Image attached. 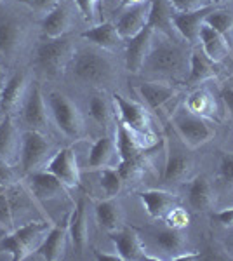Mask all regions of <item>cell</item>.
Listing matches in <instances>:
<instances>
[{
	"mask_svg": "<svg viewBox=\"0 0 233 261\" xmlns=\"http://www.w3.org/2000/svg\"><path fill=\"white\" fill-rule=\"evenodd\" d=\"M70 71L75 81L94 87L110 84L115 75L112 60L105 54L103 49L96 45L75 50L70 61Z\"/></svg>",
	"mask_w": 233,
	"mask_h": 261,
	"instance_id": "6da1fadb",
	"label": "cell"
},
{
	"mask_svg": "<svg viewBox=\"0 0 233 261\" xmlns=\"http://www.w3.org/2000/svg\"><path fill=\"white\" fill-rule=\"evenodd\" d=\"M49 231V223L32 221L19 228L12 230L2 241V249L9 252L14 261L27 259L32 252L39 251L40 244L44 242L45 235Z\"/></svg>",
	"mask_w": 233,
	"mask_h": 261,
	"instance_id": "7a4b0ae2",
	"label": "cell"
},
{
	"mask_svg": "<svg viewBox=\"0 0 233 261\" xmlns=\"http://www.w3.org/2000/svg\"><path fill=\"white\" fill-rule=\"evenodd\" d=\"M49 112L63 134L70 140H80L86 134V120L82 112L68 96L61 92H50Z\"/></svg>",
	"mask_w": 233,
	"mask_h": 261,
	"instance_id": "3957f363",
	"label": "cell"
},
{
	"mask_svg": "<svg viewBox=\"0 0 233 261\" xmlns=\"http://www.w3.org/2000/svg\"><path fill=\"white\" fill-rule=\"evenodd\" d=\"M75 49L70 39L59 37V39H47L37 47L35 65L44 71L47 77H58L70 65Z\"/></svg>",
	"mask_w": 233,
	"mask_h": 261,
	"instance_id": "277c9868",
	"label": "cell"
},
{
	"mask_svg": "<svg viewBox=\"0 0 233 261\" xmlns=\"http://www.w3.org/2000/svg\"><path fill=\"white\" fill-rule=\"evenodd\" d=\"M188 63L190 61L186 60L183 49L177 44H174L172 40L165 39L160 40L159 44L153 42V47H151V53L148 56L145 66L150 68L153 73L172 77V75H179L188 66Z\"/></svg>",
	"mask_w": 233,
	"mask_h": 261,
	"instance_id": "5b68a950",
	"label": "cell"
},
{
	"mask_svg": "<svg viewBox=\"0 0 233 261\" xmlns=\"http://www.w3.org/2000/svg\"><path fill=\"white\" fill-rule=\"evenodd\" d=\"M172 124H174V129L179 134V138L190 148H198V146L213 140L214 136V129L209 125V122L204 117L195 115L188 108L177 110L172 115Z\"/></svg>",
	"mask_w": 233,
	"mask_h": 261,
	"instance_id": "8992f818",
	"label": "cell"
},
{
	"mask_svg": "<svg viewBox=\"0 0 233 261\" xmlns=\"http://www.w3.org/2000/svg\"><path fill=\"white\" fill-rule=\"evenodd\" d=\"M53 143L49 141L47 134H42L39 130H24L21 138V167L24 174L45 167L50 159Z\"/></svg>",
	"mask_w": 233,
	"mask_h": 261,
	"instance_id": "52a82bcc",
	"label": "cell"
},
{
	"mask_svg": "<svg viewBox=\"0 0 233 261\" xmlns=\"http://www.w3.org/2000/svg\"><path fill=\"white\" fill-rule=\"evenodd\" d=\"M113 101H115V107L118 110V117H120L122 124L127 129H131L134 134H138L139 138H143L146 143H153V133H151V120L150 113L143 105L136 103V101H131L124 98L122 94L115 92L113 94Z\"/></svg>",
	"mask_w": 233,
	"mask_h": 261,
	"instance_id": "ba28073f",
	"label": "cell"
},
{
	"mask_svg": "<svg viewBox=\"0 0 233 261\" xmlns=\"http://www.w3.org/2000/svg\"><path fill=\"white\" fill-rule=\"evenodd\" d=\"M21 119L30 130H39L42 134H49V112L45 99L42 96L39 86H33L27 92L23 105H21Z\"/></svg>",
	"mask_w": 233,
	"mask_h": 261,
	"instance_id": "9c48e42d",
	"label": "cell"
},
{
	"mask_svg": "<svg viewBox=\"0 0 233 261\" xmlns=\"http://www.w3.org/2000/svg\"><path fill=\"white\" fill-rule=\"evenodd\" d=\"M155 30L151 27H145L141 32L136 33L134 37L127 39L125 42V65L127 70L138 73L143 70L145 63L148 60L155 42Z\"/></svg>",
	"mask_w": 233,
	"mask_h": 261,
	"instance_id": "30bf717a",
	"label": "cell"
},
{
	"mask_svg": "<svg viewBox=\"0 0 233 261\" xmlns=\"http://www.w3.org/2000/svg\"><path fill=\"white\" fill-rule=\"evenodd\" d=\"M45 171L53 172L66 188H75L80 185V169L73 148L58 150L45 164Z\"/></svg>",
	"mask_w": 233,
	"mask_h": 261,
	"instance_id": "8fae6325",
	"label": "cell"
},
{
	"mask_svg": "<svg viewBox=\"0 0 233 261\" xmlns=\"http://www.w3.org/2000/svg\"><path fill=\"white\" fill-rule=\"evenodd\" d=\"M112 241L115 244V251L120 254L122 261H138V259H159L148 256L139 235L133 228H118L112 231Z\"/></svg>",
	"mask_w": 233,
	"mask_h": 261,
	"instance_id": "7c38bea8",
	"label": "cell"
},
{
	"mask_svg": "<svg viewBox=\"0 0 233 261\" xmlns=\"http://www.w3.org/2000/svg\"><path fill=\"white\" fill-rule=\"evenodd\" d=\"M28 188L37 200H53L68 195L66 187L49 171H35L28 174Z\"/></svg>",
	"mask_w": 233,
	"mask_h": 261,
	"instance_id": "4fadbf2b",
	"label": "cell"
},
{
	"mask_svg": "<svg viewBox=\"0 0 233 261\" xmlns=\"http://www.w3.org/2000/svg\"><path fill=\"white\" fill-rule=\"evenodd\" d=\"M27 40V30L19 21L12 18L0 19V54L12 58L23 49Z\"/></svg>",
	"mask_w": 233,
	"mask_h": 261,
	"instance_id": "5bb4252c",
	"label": "cell"
},
{
	"mask_svg": "<svg viewBox=\"0 0 233 261\" xmlns=\"http://www.w3.org/2000/svg\"><path fill=\"white\" fill-rule=\"evenodd\" d=\"M213 11V7H205L200 11L192 12H174L172 14V24L174 30L188 40L190 44H198V37H200V28L205 23V16Z\"/></svg>",
	"mask_w": 233,
	"mask_h": 261,
	"instance_id": "9a60e30c",
	"label": "cell"
},
{
	"mask_svg": "<svg viewBox=\"0 0 233 261\" xmlns=\"http://www.w3.org/2000/svg\"><path fill=\"white\" fill-rule=\"evenodd\" d=\"M148 18H150V2L129 6V9L118 19L117 30L122 39H131V37L139 33L145 27H148Z\"/></svg>",
	"mask_w": 233,
	"mask_h": 261,
	"instance_id": "2e32d148",
	"label": "cell"
},
{
	"mask_svg": "<svg viewBox=\"0 0 233 261\" xmlns=\"http://www.w3.org/2000/svg\"><path fill=\"white\" fill-rule=\"evenodd\" d=\"M68 235H70V225H68V220H66L47 231L44 242L40 244L37 252L47 261L61 259L66 251V239H68Z\"/></svg>",
	"mask_w": 233,
	"mask_h": 261,
	"instance_id": "e0dca14e",
	"label": "cell"
},
{
	"mask_svg": "<svg viewBox=\"0 0 233 261\" xmlns=\"http://www.w3.org/2000/svg\"><path fill=\"white\" fill-rule=\"evenodd\" d=\"M27 84L28 79L24 71L12 75L4 87L2 99H0V112H4L6 115H12L18 108H21L24 98H27Z\"/></svg>",
	"mask_w": 233,
	"mask_h": 261,
	"instance_id": "ac0fdd59",
	"label": "cell"
},
{
	"mask_svg": "<svg viewBox=\"0 0 233 261\" xmlns=\"http://www.w3.org/2000/svg\"><path fill=\"white\" fill-rule=\"evenodd\" d=\"M198 44L202 45V53L209 58L211 61L219 65L224 58L230 54V42H228L221 33H218L214 28H211L209 24H202L200 28V37H198Z\"/></svg>",
	"mask_w": 233,
	"mask_h": 261,
	"instance_id": "d6986e66",
	"label": "cell"
},
{
	"mask_svg": "<svg viewBox=\"0 0 233 261\" xmlns=\"http://www.w3.org/2000/svg\"><path fill=\"white\" fill-rule=\"evenodd\" d=\"M80 37L103 50H118L124 45V39L120 37V33H118L117 27L113 23L96 24V27L84 32Z\"/></svg>",
	"mask_w": 233,
	"mask_h": 261,
	"instance_id": "ffe728a7",
	"label": "cell"
},
{
	"mask_svg": "<svg viewBox=\"0 0 233 261\" xmlns=\"http://www.w3.org/2000/svg\"><path fill=\"white\" fill-rule=\"evenodd\" d=\"M139 199L145 204L146 213L155 220L165 218L171 209H174L179 202V197L165 190H146L139 193Z\"/></svg>",
	"mask_w": 233,
	"mask_h": 261,
	"instance_id": "44dd1931",
	"label": "cell"
},
{
	"mask_svg": "<svg viewBox=\"0 0 233 261\" xmlns=\"http://www.w3.org/2000/svg\"><path fill=\"white\" fill-rule=\"evenodd\" d=\"M71 28V11L66 4H58L49 14L44 16L42 32L47 39L65 37Z\"/></svg>",
	"mask_w": 233,
	"mask_h": 261,
	"instance_id": "7402d4cb",
	"label": "cell"
},
{
	"mask_svg": "<svg viewBox=\"0 0 233 261\" xmlns=\"http://www.w3.org/2000/svg\"><path fill=\"white\" fill-rule=\"evenodd\" d=\"M70 225V239L73 247L79 252H82L87 247L89 242V225H87V207L86 200L80 199L75 205V209L68 216Z\"/></svg>",
	"mask_w": 233,
	"mask_h": 261,
	"instance_id": "603a6c76",
	"label": "cell"
},
{
	"mask_svg": "<svg viewBox=\"0 0 233 261\" xmlns=\"http://www.w3.org/2000/svg\"><path fill=\"white\" fill-rule=\"evenodd\" d=\"M188 202L193 211L204 213L214 205V190L205 176H195L188 183Z\"/></svg>",
	"mask_w": 233,
	"mask_h": 261,
	"instance_id": "cb8c5ba5",
	"label": "cell"
},
{
	"mask_svg": "<svg viewBox=\"0 0 233 261\" xmlns=\"http://www.w3.org/2000/svg\"><path fill=\"white\" fill-rule=\"evenodd\" d=\"M117 153L120 157V161H129V159L138 157L141 151L148 150L150 143H146L143 138H139L138 134H134L131 129H127L122 122L117 124Z\"/></svg>",
	"mask_w": 233,
	"mask_h": 261,
	"instance_id": "d4e9b609",
	"label": "cell"
},
{
	"mask_svg": "<svg viewBox=\"0 0 233 261\" xmlns=\"http://www.w3.org/2000/svg\"><path fill=\"white\" fill-rule=\"evenodd\" d=\"M96 220L101 228L107 231H115L122 228L124 223V209L117 197H108L96 204Z\"/></svg>",
	"mask_w": 233,
	"mask_h": 261,
	"instance_id": "484cf974",
	"label": "cell"
},
{
	"mask_svg": "<svg viewBox=\"0 0 233 261\" xmlns=\"http://www.w3.org/2000/svg\"><path fill=\"white\" fill-rule=\"evenodd\" d=\"M138 92H139V96L145 99L148 108H151V110H160V108H164L165 105L176 96L174 87L167 86V84H160V82L139 84Z\"/></svg>",
	"mask_w": 233,
	"mask_h": 261,
	"instance_id": "4316f807",
	"label": "cell"
},
{
	"mask_svg": "<svg viewBox=\"0 0 233 261\" xmlns=\"http://www.w3.org/2000/svg\"><path fill=\"white\" fill-rule=\"evenodd\" d=\"M192 169H193V161L188 155H183L179 151H172V153H169L167 162H165L162 181L169 185L179 183V181H185L188 178Z\"/></svg>",
	"mask_w": 233,
	"mask_h": 261,
	"instance_id": "83f0119b",
	"label": "cell"
},
{
	"mask_svg": "<svg viewBox=\"0 0 233 261\" xmlns=\"http://www.w3.org/2000/svg\"><path fill=\"white\" fill-rule=\"evenodd\" d=\"M188 84H202L216 77V63H213L202 50H193L190 54Z\"/></svg>",
	"mask_w": 233,
	"mask_h": 261,
	"instance_id": "f1b7e54d",
	"label": "cell"
},
{
	"mask_svg": "<svg viewBox=\"0 0 233 261\" xmlns=\"http://www.w3.org/2000/svg\"><path fill=\"white\" fill-rule=\"evenodd\" d=\"M117 151V141L112 136H101L94 145H92L91 151H89L87 164L92 169H103L108 167V164L112 162L113 155Z\"/></svg>",
	"mask_w": 233,
	"mask_h": 261,
	"instance_id": "f546056e",
	"label": "cell"
},
{
	"mask_svg": "<svg viewBox=\"0 0 233 261\" xmlns=\"http://www.w3.org/2000/svg\"><path fill=\"white\" fill-rule=\"evenodd\" d=\"M172 6L169 0H150V18L148 27H151L157 32L169 33L174 28L172 24Z\"/></svg>",
	"mask_w": 233,
	"mask_h": 261,
	"instance_id": "4dcf8cb0",
	"label": "cell"
},
{
	"mask_svg": "<svg viewBox=\"0 0 233 261\" xmlns=\"http://www.w3.org/2000/svg\"><path fill=\"white\" fill-rule=\"evenodd\" d=\"M155 242L157 246H160V249L164 252H169V259H174L177 254L185 252L186 247V235L179 228H162L155 233Z\"/></svg>",
	"mask_w": 233,
	"mask_h": 261,
	"instance_id": "1f68e13d",
	"label": "cell"
},
{
	"mask_svg": "<svg viewBox=\"0 0 233 261\" xmlns=\"http://www.w3.org/2000/svg\"><path fill=\"white\" fill-rule=\"evenodd\" d=\"M19 146L18 130L12 122V115H6L0 122V159L11 162Z\"/></svg>",
	"mask_w": 233,
	"mask_h": 261,
	"instance_id": "d6a6232c",
	"label": "cell"
},
{
	"mask_svg": "<svg viewBox=\"0 0 233 261\" xmlns=\"http://www.w3.org/2000/svg\"><path fill=\"white\" fill-rule=\"evenodd\" d=\"M186 108L192 113H195V115H200V117H204V119H207V117H214L216 103H214L213 96L205 89H198L190 96L188 101H186Z\"/></svg>",
	"mask_w": 233,
	"mask_h": 261,
	"instance_id": "836d02e7",
	"label": "cell"
},
{
	"mask_svg": "<svg viewBox=\"0 0 233 261\" xmlns=\"http://www.w3.org/2000/svg\"><path fill=\"white\" fill-rule=\"evenodd\" d=\"M205 24H209L211 28H214L218 33L230 42H233V14L228 11H211L209 14L205 16Z\"/></svg>",
	"mask_w": 233,
	"mask_h": 261,
	"instance_id": "e575fe53",
	"label": "cell"
},
{
	"mask_svg": "<svg viewBox=\"0 0 233 261\" xmlns=\"http://www.w3.org/2000/svg\"><path fill=\"white\" fill-rule=\"evenodd\" d=\"M146 151V150H145ZM145 151H141V153L138 155V157L134 159H129V161H120L118 164L117 171L120 172L122 179H124V183H131V181H136L139 179V176L145 172L146 169V164H148V157Z\"/></svg>",
	"mask_w": 233,
	"mask_h": 261,
	"instance_id": "d590c367",
	"label": "cell"
},
{
	"mask_svg": "<svg viewBox=\"0 0 233 261\" xmlns=\"http://www.w3.org/2000/svg\"><path fill=\"white\" fill-rule=\"evenodd\" d=\"M89 113H91L92 120L99 125H108L112 122V108L107 98L101 94H94L89 101Z\"/></svg>",
	"mask_w": 233,
	"mask_h": 261,
	"instance_id": "8d00e7d4",
	"label": "cell"
},
{
	"mask_svg": "<svg viewBox=\"0 0 233 261\" xmlns=\"http://www.w3.org/2000/svg\"><path fill=\"white\" fill-rule=\"evenodd\" d=\"M99 183H101V188H103L105 195L117 197L118 192L122 190L124 179H122L120 172L117 169H113V167H103L99 172Z\"/></svg>",
	"mask_w": 233,
	"mask_h": 261,
	"instance_id": "74e56055",
	"label": "cell"
},
{
	"mask_svg": "<svg viewBox=\"0 0 233 261\" xmlns=\"http://www.w3.org/2000/svg\"><path fill=\"white\" fill-rule=\"evenodd\" d=\"M219 179L233 188V153L230 151H224L219 157Z\"/></svg>",
	"mask_w": 233,
	"mask_h": 261,
	"instance_id": "f35d334b",
	"label": "cell"
},
{
	"mask_svg": "<svg viewBox=\"0 0 233 261\" xmlns=\"http://www.w3.org/2000/svg\"><path fill=\"white\" fill-rule=\"evenodd\" d=\"M176 12H192L211 7L213 0H169Z\"/></svg>",
	"mask_w": 233,
	"mask_h": 261,
	"instance_id": "ab89813d",
	"label": "cell"
},
{
	"mask_svg": "<svg viewBox=\"0 0 233 261\" xmlns=\"http://www.w3.org/2000/svg\"><path fill=\"white\" fill-rule=\"evenodd\" d=\"M14 226V213H12V202L7 199L0 200V228L6 231H12Z\"/></svg>",
	"mask_w": 233,
	"mask_h": 261,
	"instance_id": "60d3db41",
	"label": "cell"
},
{
	"mask_svg": "<svg viewBox=\"0 0 233 261\" xmlns=\"http://www.w3.org/2000/svg\"><path fill=\"white\" fill-rule=\"evenodd\" d=\"M188 213L183 207H177V205L165 214V221H167V226H171V228H185L188 225Z\"/></svg>",
	"mask_w": 233,
	"mask_h": 261,
	"instance_id": "b9f144b4",
	"label": "cell"
},
{
	"mask_svg": "<svg viewBox=\"0 0 233 261\" xmlns=\"http://www.w3.org/2000/svg\"><path fill=\"white\" fill-rule=\"evenodd\" d=\"M16 183H18V174H16V171L12 169L9 162L0 159V187L11 188L12 185H16Z\"/></svg>",
	"mask_w": 233,
	"mask_h": 261,
	"instance_id": "7bdbcfd3",
	"label": "cell"
},
{
	"mask_svg": "<svg viewBox=\"0 0 233 261\" xmlns=\"http://www.w3.org/2000/svg\"><path fill=\"white\" fill-rule=\"evenodd\" d=\"M24 6H28L32 11L39 12V14H49L58 4H61V0H21Z\"/></svg>",
	"mask_w": 233,
	"mask_h": 261,
	"instance_id": "ee69618b",
	"label": "cell"
},
{
	"mask_svg": "<svg viewBox=\"0 0 233 261\" xmlns=\"http://www.w3.org/2000/svg\"><path fill=\"white\" fill-rule=\"evenodd\" d=\"M101 0H75V4L79 6L80 12L84 14V18L87 21H94L96 19V6Z\"/></svg>",
	"mask_w": 233,
	"mask_h": 261,
	"instance_id": "f6af8a7d",
	"label": "cell"
},
{
	"mask_svg": "<svg viewBox=\"0 0 233 261\" xmlns=\"http://www.w3.org/2000/svg\"><path fill=\"white\" fill-rule=\"evenodd\" d=\"M213 220L216 223H219L221 226H224V228H231L233 226V207L224 209V211H219V213H214Z\"/></svg>",
	"mask_w": 233,
	"mask_h": 261,
	"instance_id": "bcb514c9",
	"label": "cell"
},
{
	"mask_svg": "<svg viewBox=\"0 0 233 261\" xmlns=\"http://www.w3.org/2000/svg\"><path fill=\"white\" fill-rule=\"evenodd\" d=\"M221 98L226 105V110H230L233 115V86H224L221 89Z\"/></svg>",
	"mask_w": 233,
	"mask_h": 261,
	"instance_id": "7dc6e473",
	"label": "cell"
},
{
	"mask_svg": "<svg viewBox=\"0 0 233 261\" xmlns=\"http://www.w3.org/2000/svg\"><path fill=\"white\" fill-rule=\"evenodd\" d=\"M94 254L99 261H122L120 254H118L117 251L113 252V254H110V252H101L99 249H94Z\"/></svg>",
	"mask_w": 233,
	"mask_h": 261,
	"instance_id": "c3c4849f",
	"label": "cell"
},
{
	"mask_svg": "<svg viewBox=\"0 0 233 261\" xmlns=\"http://www.w3.org/2000/svg\"><path fill=\"white\" fill-rule=\"evenodd\" d=\"M6 71H4L2 65H0V99H2V92H4V87H6Z\"/></svg>",
	"mask_w": 233,
	"mask_h": 261,
	"instance_id": "681fc988",
	"label": "cell"
},
{
	"mask_svg": "<svg viewBox=\"0 0 233 261\" xmlns=\"http://www.w3.org/2000/svg\"><path fill=\"white\" fill-rule=\"evenodd\" d=\"M141 2H145V0H122V6H136V4H141Z\"/></svg>",
	"mask_w": 233,
	"mask_h": 261,
	"instance_id": "f907efd6",
	"label": "cell"
},
{
	"mask_svg": "<svg viewBox=\"0 0 233 261\" xmlns=\"http://www.w3.org/2000/svg\"><path fill=\"white\" fill-rule=\"evenodd\" d=\"M6 192H7V188H6V187H0V200L6 199Z\"/></svg>",
	"mask_w": 233,
	"mask_h": 261,
	"instance_id": "816d5d0a",
	"label": "cell"
},
{
	"mask_svg": "<svg viewBox=\"0 0 233 261\" xmlns=\"http://www.w3.org/2000/svg\"><path fill=\"white\" fill-rule=\"evenodd\" d=\"M231 53H233V42H231Z\"/></svg>",
	"mask_w": 233,
	"mask_h": 261,
	"instance_id": "f5cc1de1",
	"label": "cell"
},
{
	"mask_svg": "<svg viewBox=\"0 0 233 261\" xmlns=\"http://www.w3.org/2000/svg\"><path fill=\"white\" fill-rule=\"evenodd\" d=\"M0 2H2V0H0Z\"/></svg>",
	"mask_w": 233,
	"mask_h": 261,
	"instance_id": "db71d44e",
	"label": "cell"
}]
</instances>
